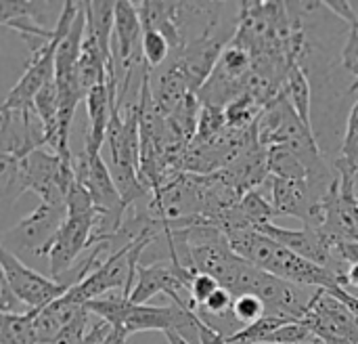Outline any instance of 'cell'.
I'll use <instances>...</instances> for the list:
<instances>
[{"mask_svg": "<svg viewBox=\"0 0 358 344\" xmlns=\"http://www.w3.org/2000/svg\"><path fill=\"white\" fill-rule=\"evenodd\" d=\"M229 244L235 254L260 267L262 271L285 280L289 284L315 290H334L342 286V275L321 265H315L275 240L266 238L258 229H237L227 233Z\"/></svg>", "mask_w": 358, "mask_h": 344, "instance_id": "1", "label": "cell"}, {"mask_svg": "<svg viewBox=\"0 0 358 344\" xmlns=\"http://www.w3.org/2000/svg\"><path fill=\"white\" fill-rule=\"evenodd\" d=\"M99 223V212L94 202L84 185L78 181L67 193V216L52 238V242L40 252V256L48 259L52 280L61 282L76 265L82 252L90 250V242Z\"/></svg>", "mask_w": 358, "mask_h": 344, "instance_id": "2", "label": "cell"}, {"mask_svg": "<svg viewBox=\"0 0 358 344\" xmlns=\"http://www.w3.org/2000/svg\"><path fill=\"white\" fill-rule=\"evenodd\" d=\"M0 267H2V277L8 282L17 298L31 311L38 309L42 311L44 307L52 305L61 296L69 292L67 284H61L52 277H46L34 269H29L25 263L19 261V256L8 250L0 248Z\"/></svg>", "mask_w": 358, "mask_h": 344, "instance_id": "3", "label": "cell"}, {"mask_svg": "<svg viewBox=\"0 0 358 344\" xmlns=\"http://www.w3.org/2000/svg\"><path fill=\"white\" fill-rule=\"evenodd\" d=\"M302 324L329 344H358V319L327 290H317Z\"/></svg>", "mask_w": 358, "mask_h": 344, "instance_id": "4", "label": "cell"}, {"mask_svg": "<svg viewBox=\"0 0 358 344\" xmlns=\"http://www.w3.org/2000/svg\"><path fill=\"white\" fill-rule=\"evenodd\" d=\"M258 231L315 265H321L336 273H346V269L340 267L344 263L340 261V256H336L338 242L321 229H315V227L287 229V227H279L275 223H266V225H260Z\"/></svg>", "mask_w": 358, "mask_h": 344, "instance_id": "5", "label": "cell"}, {"mask_svg": "<svg viewBox=\"0 0 358 344\" xmlns=\"http://www.w3.org/2000/svg\"><path fill=\"white\" fill-rule=\"evenodd\" d=\"M67 216V204H44L40 202L23 221H19L13 229L4 233V248L15 250H31L40 256V252L52 242L59 233L63 221Z\"/></svg>", "mask_w": 358, "mask_h": 344, "instance_id": "6", "label": "cell"}, {"mask_svg": "<svg viewBox=\"0 0 358 344\" xmlns=\"http://www.w3.org/2000/svg\"><path fill=\"white\" fill-rule=\"evenodd\" d=\"M86 113H88V130H86V143H84V153H101V145L107 139V128L111 122L113 107L117 105L111 99L109 86L96 84L88 95H86Z\"/></svg>", "mask_w": 358, "mask_h": 344, "instance_id": "7", "label": "cell"}, {"mask_svg": "<svg viewBox=\"0 0 358 344\" xmlns=\"http://www.w3.org/2000/svg\"><path fill=\"white\" fill-rule=\"evenodd\" d=\"M283 95L289 101V105L294 107V111L298 113V118L304 122V126L313 130V118H310V109H313V88H310L308 76L304 74V69L300 65H296V67L289 69V76H287L285 86H283Z\"/></svg>", "mask_w": 358, "mask_h": 344, "instance_id": "8", "label": "cell"}, {"mask_svg": "<svg viewBox=\"0 0 358 344\" xmlns=\"http://www.w3.org/2000/svg\"><path fill=\"white\" fill-rule=\"evenodd\" d=\"M38 309L25 313H2L0 315V344H40L36 334Z\"/></svg>", "mask_w": 358, "mask_h": 344, "instance_id": "9", "label": "cell"}, {"mask_svg": "<svg viewBox=\"0 0 358 344\" xmlns=\"http://www.w3.org/2000/svg\"><path fill=\"white\" fill-rule=\"evenodd\" d=\"M268 153V172L275 179H285V181H306L310 179L308 166L289 149L285 147H271L266 149Z\"/></svg>", "mask_w": 358, "mask_h": 344, "instance_id": "10", "label": "cell"}, {"mask_svg": "<svg viewBox=\"0 0 358 344\" xmlns=\"http://www.w3.org/2000/svg\"><path fill=\"white\" fill-rule=\"evenodd\" d=\"M84 307L88 313H92L101 322L109 324L111 328H124L126 317L132 309V301L124 294H117V296H103V298L90 301Z\"/></svg>", "mask_w": 358, "mask_h": 344, "instance_id": "11", "label": "cell"}, {"mask_svg": "<svg viewBox=\"0 0 358 344\" xmlns=\"http://www.w3.org/2000/svg\"><path fill=\"white\" fill-rule=\"evenodd\" d=\"M262 105L252 97V95H241L235 101H231L224 107V116H227V126L233 130H245L252 128L260 113H262Z\"/></svg>", "mask_w": 358, "mask_h": 344, "instance_id": "12", "label": "cell"}, {"mask_svg": "<svg viewBox=\"0 0 358 344\" xmlns=\"http://www.w3.org/2000/svg\"><path fill=\"white\" fill-rule=\"evenodd\" d=\"M285 324H292V322H285V319H279V317H273V315H264L256 324L239 328L233 336L227 338V344H266L268 338L279 328H283Z\"/></svg>", "mask_w": 358, "mask_h": 344, "instance_id": "13", "label": "cell"}, {"mask_svg": "<svg viewBox=\"0 0 358 344\" xmlns=\"http://www.w3.org/2000/svg\"><path fill=\"white\" fill-rule=\"evenodd\" d=\"M227 116H224V107H216V105H201V113H199V124H197V135L195 141H212L214 137L222 135L227 130Z\"/></svg>", "mask_w": 358, "mask_h": 344, "instance_id": "14", "label": "cell"}, {"mask_svg": "<svg viewBox=\"0 0 358 344\" xmlns=\"http://www.w3.org/2000/svg\"><path fill=\"white\" fill-rule=\"evenodd\" d=\"M94 315L92 313H88L86 311V307H82L80 311H78V315L50 340L48 344H82L86 340V336L90 334V330H92V326L94 324H90V319H92Z\"/></svg>", "mask_w": 358, "mask_h": 344, "instance_id": "15", "label": "cell"}, {"mask_svg": "<svg viewBox=\"0 0 358 344\" xmlns=\"http://www.w3.org/2000/svg\"><path fill=\"white\" fill-rule=\"evenodd\" d=\"M170 53H172V48L159 32L145 29V34H143V59H145L149 69L159 67L170 57Z\"/></svg>", "mask_w": 358, "mask_h": 344, "instance_id": "16", "label": "cell"}, {"mask_svg": "<svg viewBox=\"0 0 358 344\" xmlns=\"http://www.w3.org/2000/svg\"><path fill=\"white\" fill-rule=\"evenodd\" d=\"M233 315L241 324V328H245V326L256 324L258 319H262L266 315V305L256 294H243V296H237L235 298V303H233Z\"/></svg>", "mask_w": 358, "mask_h": 344, "instance_id": "17", "label": "cell"}, {"mask_svg": "<svg viewBox=\"0 0 358 344\" xmlns=\"http://www.w3.org/2000/svg\"><path fill=\"white\" fill-rule=\"evenodd\" d=\"M315 334L302 324V322H292L279 328L266 344H304L308 343Z\"/></svg>", "mask_w": 358, "mask_h": 344, "instance_id": "18", "label": "cell"}, {"mask_svg": "<svg viewBox=\"0 0 358 344\" xmlns=\"http://www.w3.org/2000/svg\"><path fill=\"white\" fill-rule=\"evenodd\" d=\"M233 303H235V296H233L229 290L220 288V290H216V292L210 296V301H208L201 309H197V313L222 317V315H229V313L233 311Z\"/></svg>", "mask_w": 358, "mask_h": 344, "instance_id": "19", "label": "cell"}, {"mask_svg": "<svg viewBox=\"0 0 358 344\" xmlns=\"http://www.w3.org/2000/svg\"><path fill=\"white\" fill-rule=\"evenodd\" d=\"M216 290H220V284L212 275L197 273L193 284H191V296H193V303L197 305V309H201Z\"/></svg>", "mask_w": 358, "mask_h": 344, "instance_id": "20", "label": "cell"}, {"mask_svg": "<svg viewBox=\"0 0 358 344\" xmlns=\"http://www.w3.org/2000/svg\"><path fill=\"white\" fill-rule=\"evenodd\" d=\"M25 311H29V309L17 298V294L13 292L8 282L0 275V313L15 315V313H25Z\"/></svg>", "mask_w": 358, "mask_h": 344, "instance_id": "21", "label": "cell"}, {"mask_svg": "<svg viewBox=\"0 0 358 344\" xmlns=\"http://www.w3.org/2000/svg\"><path fill=\"white\" fill-rule=\"evenodd\" d=\"M327 292H329L331 296H336L342 305H346V307L350 309V313L358 319V294L348 292V290L342 288V286H338V288H334V290H327Z\"/></svg>", "mask_w": 358, "mask_h": 344, "instance_id": "22", "label": "cell"}, {"mask_svg": "<svg viewBox=\"0 0 358 344\" xmlns=\"http://www.w3.org/2000/svg\"><path fill=\"white\" fill-rule=\"evenodd\" d=\"M197 330H199V344H227V338L220 332L212 330L208 324H203L199 315H197Z\"/></svg>", "mask_w": 358, "mask_h": 344, "instance_id": "23", "label": "cell"}, {"mask_svg": "<svg viewBox=\"0 0 358 344\" xmlns=\"http://www.w3.org/2000/svg\"><path fill=\"white\" fill-rule=\"evenodd\" d=\"M111 330H113V328H111L109 324H105V322H101V319H99V322L92 326L90 334L86 336V340H84L82 344H103L105 343V338L111 334Z\"/></svg>", "mask_w": 358, "mask_h": 344, "instance_id": "24", "label": "cell"}, {"mask_svg": "<svg viewBox=\"0 0 358 344\" xmlns=\"http://www.w3.org/2000/svg\"><path fill=\"white\" fill-rule=\"evenodd\" d=\"M342 288H346V290H358V265H348V269H346V273L342 275Z\"/></svg>", "mask_w": 358, "mask_h": 344, "instance_id": "25", "label": "cell"}, {"mask_svg": "<svg viewBox=\"0 0 358 344\" xmlns=\"http://www.w3.org/2000/svg\"><path fill=\"white\" fill-rule=\"evenodd\" d=\"M126 340H128V332L124 328H113L103 344H126Z\"/></svg>", "mask_w": 358, "mask_h": 344, "instance_id": "26", "label": "cell"}, {"mask_svg": "<svg viewBox=\"0 0 358 344\" xmlns=\"http://www.w3.org/2000/svg\"><path fill=\"white\" fill-rule=\"evenodd\" d=\"M166 338H168V344H191L189 340H185L180 334H176V332H168V334H164Z\"/></svg>", "mask_w": 358, "mask_h": 344, "instance_id": "27", "label": "cell"}]
</instances>
